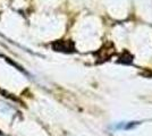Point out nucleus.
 <instances>
[{"label":"nucleus","instance_id":"2","mask_svg":"<svg viewBox=\"0 0 152 136\" xmlns=\"http://www.w3.org/2000/svg\"><path fill=\"white\" fill-rule=\"evenodd\" d=\"M121 59L118 63H123V64H131L132 63V55H129L127 51L124 52V55L121 56Z\"/></svg>","mask_w":152,"mask_h":136},{"label":"nucleus","instance_id":"1","mask_svg":"<svg viewBox=\"0 0 152 136\" xmlns=\"http://www.w3.org/2000/svg\"><path fill=\"white\" fill-rule=\"evenodd\" d=\"M52 49L56 51H61V52H73L75 51L74 48V43L69 41V40H59L52 43Z\"/></svg>","mask_w":152,"mask_h":136},{"label":"nucleus","instance_id":"3","mask_svg":"<svg viewBox=\"0 0 152 136\" xmlns=\"http://www.w3.org/2000/svg\"><path fill=\"white\" fill-rule=\"evenodd\" d=\"M0 136H2V133H1V130H0Z\"/></svg>","mask_w":152,"mask_h":136}]
</instances>
